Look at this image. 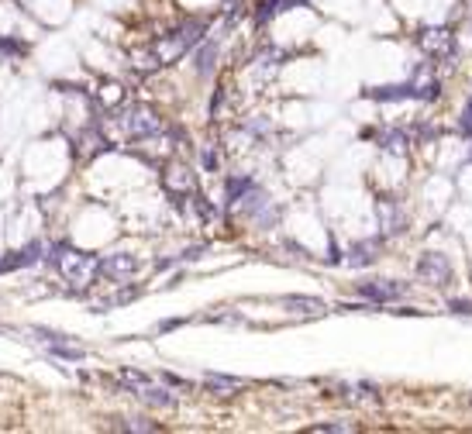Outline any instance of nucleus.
<instances>
[{
  "mask_svg": "<svg viewBox=\"0 0 472 434\" xmlns=\"http://www.w3.org/2000/svg\"><path fill=\"white\" fill-rule=\"evenodd\" d=\"M45 262L62 276V283H69L73 290H86V286H93L100 279V259L90 255V252H83V248L66 245V241L52 245L48 255H45Z\"/></svg>",
  "mask_w": 472,
  "mask_h": 434,
  "instance_id": "obj_1",
  "label": "nucleus"
},
{
  "mask_svg": "<svg viewBox=\"0 0 472 434\" xmlns=\"http://www.w3.org/2000/svg\"><path fill=\"white\" fill-rule=\"evenodd\" d=\"M417 276L424 283H431V286H448L452 283V262L445 255H438V252H424L417 259Z\"/></svg>",
  "mask_w": 472,
  "mask_h": 434,
  "instance_id": "obj_2",
  "label": "nucleus"
},
{
  "mask_svg": "<svg viewBox=\"0 0 472 434\" xmlns=\"http://www.w3.org/2000/svg\"><path fill=\"white\" fill-rule=\"evenodd\" d=\"M358 293L369 304H393L400 297H407V283H393V279H372V283H358Z\"/></svg>",
  "mask_w": 472,
  "mask_h": 434,
  "instance_id": "obj_3",
  "label": "nucleus"
},
{
  "mask_svg": "<svg viewBox=\"0 0 472 434\" xmlns=\"http://www.w3.org/2000/svg\"><path fill=\"white\" fill-rule=\"evenodd\" d=\"M417 45L434 55V59H448V55H455V35L448 32V28H424L421 35H417Z\"/></svg>",
  "mask_w": 472,
  "mask_h": 434,
  "instance_id": "obj_4",
  "label": "nucleus"
},
{
  "mask_svg": "<svg viewBox=\"0 0 472 434\" xmlns=\"http://www.w3.org/2000/svg\"><path fill=\"white\" fill-rule=\"evenodd\" d=\"M128 131H131V138H156L162 131V118L152 107H135L128 114Z\"/></svg>",
  "mask_w": 472,
  "mask_h": 434,
  "instance_id": "obj_5",
  "label": "nucleus"
},
{
  "mask_svg": "<svg viewBox=\"0 0 472 434\" xmlns=\"http://www.w3.org/2000/svg\"><path fill=\"white\" fill-rule=\"evenodd\" d=\"M162 183H166V190L173 194V197H190V194H197V179H194V172L187 169V165H166V172H162Z\"/></svg>",
  "mask_w": 472,
  "mask_h": 434,
  "instance_id": "obj_6",
  "label": "nucleus"
},
{
  "mask_svg": "<svg viewBox=\"0 0 472 434\" xmlns=\"http://www.w3.org/2000/svg\"><path fill=\"white\" fill-rule=\"evenodd\" d=\"M138 273V259L135 255H107L100 259V276L111 279V283H124Z\"/></svg>",
  "mask_w": 472,
  "mask_h": 434,
  "instance_id": "obj_7",
  "label": "nucleus"
},
{
  "mask_svg": "<svg viewBox=\"0 0 472 434\" xmlns=\"http://www.w3.org/2000/svg\"><path fill=\"white\" fill-rule=\"evenodd\" d=\"M45 259V248H41V241H28L21 252H7L4 259H0V273H14V269H25V266H35Z\"/></svg>",
  "mask_w": 472,
  "mask_h": 434,
  "instance_id": "obj_8",
  "label": "nucleus"
},
{
  "mask_svg": "<svg viewBox=\"0 0 472 434\" xmlns=\"http://www.w3.org/2000/svg\"><path fill=\"white\" fill-rule=\"evenodd\" d=\"M376 214H379V224H383L386 235H400V231L407 228V214H403V207H400L393 197L379 200V203H376Z\"/></svg>",
  "mask_w": 472,
  "mask_h": 434,
  "instance_id": "obj_9",
  "label": "nucleus"
},
{
  "mask_svg": "<svg viewBox=\"0 0 472 434\" xmlns=\"http://www.w3.org/2000/svg\"><path fill=\"white\" fill-rule=\"evenodd\" d=\"M369 100H379V104H390V100H421V90L410 86V83H396V86H372L365 90Z\"/></svg>",
  "mask_w": 472,
  "mask_h": 434,
  "instance_id": "obj_10",
  "label": "nucleus"
},
{
  "mask_svg": "<svg viewBox=\"0 0 472 434\" xmlns=\"http://www.w3.org/2000/svg\"><path fill=\"white\" fill-rule=\"evenodd\" d=\"M214 62H217V39H207L197 45V52H194V69H197V76H210L214 73Z\"/></svg>",
  "mask_w": 472,
  "mask_h": 434,
  "instance_id": "obj_11",
  "label": "nucleus"
},
{
  "mask_svg": "<svg viewBox=\"0 0 472 434\" xmlns=\"http://www.w3.org/2000/svg\"><path fill=\"white\" fill-rule=\"evenodd\" d=\"M376 259H379V241H376V238L355 241L352 252H349V266H355V269H365V266H372Z\"/></svg>",
  "mask_w": 472,
  "mask_h": 434,
  "instance_id": "obj_12",
  "label": "nucleus"
},
{
  "mask_svg": "<svg viewBox=\"0 0 472 434\" xmlns=\"http://www.w3.org/2000/svg\"><path fill=\"white\" fill-rule=\"evenodd\" d=\"M279 307L293 311V314H324L328 311V304L317 297H279Z\"/></svg>",
  "mask_w": 472,
  "mask_h": 434,
  "instance_id": "obj_13",
  "label": "nucleus"
},
{
  "mask_svg": "<svg viewBox=\"0 0 472 434\" xmlns=\"http://www.w3.org/2000/svg\"><path fill=\"white\" fill-rule=\"evenodd\" d=\"M135 396H138V400H145L149 407H162V410H173V407H176V396L169 393V390H159V386H152V383H149L145 390H138Z\"/></svg>",
  "mask_w": 472,
  "mask_h": 434,
  "instance_id": "obj_14",
  "label": "nucleus"
},
{
  "mask_svg": "<svg viewBox=\"0 0 472 434\" xmlns=\"http://www.w3.org/2000/svg\"><path fill=\"white\" fill-rule=\"evenodd\" d=\"M238 203H241V210H245L248 217H255V214H262V210H266L269 197H266V190H262V187H252L245 197L238 200Z\"/></svg>",
  "mask_w": 472,
  "mask_h": 434,
  "instance_id": "obj_15",
  "label": "nucleus"
},
{
  "mask_svg": "<svg viewBox=\"0 0 472 434\" xmlns=\"http://www.w3.org/2000/svg\"><path fill=\"white\" fill-rule=\"evenodd\" d=\"M252 187H255V179H252V176H231V179L224 183V200H228V203H238V200L252 190Z\"/></svg>",
  "mask_w": 472,
  "mask_h": 434,
  "instance_id": "obj_16",
  "label": "nucleus"
},
{
  "mask_svg": "<svg viewBox=\"0 0 472 434\" xmlns=\"http://www.w3.org/2000/svg\"><path fill=\"white\" fill-rule=\"evenodd\" d=\"M376 142H379V149H386V152H393V156H403V152H407V135H403V131H379Z\"/></svg>",
  "mask_w": 472,
  "mask_h": 434,
  "instance_id": "obj_17",
  "label": "nucleus"
},
{
  "mask_svg": "<svg viewBox=\"0 0 472 434\" xmlns=\"http://www.w3.org/2000/svg\"><path fill=\"white\" fill-rule=\"evenodd\" d=\"M48 355L62 358V362H83L86 352H83L79 345H73V341H55V345H48Z\"/></svg>",
  "mask_w": 472,
  "mask_h": 434,
  "instance_id": "obj_18",
  "label": "nucleus"
},
{
  "mask_svg": "<svg viewBox=\"0 0 472 434\" xmlns=\"http://www.w3.org/2000/svg\"><path fill=\"white\" fill-rule=\"evenodd\" d=\"M118 383H121V386H128L131 393H138V390H145V386H149L152 379H149L145 372H135V369H124V372L118 376Z\"/></svg>",
  "mask_w": 472,
  "mask_h": 434,
  "instance_id": "obj_19",
  "label": "nucleus"
},
{
  "mask_svg": "<svg viewBox=\"0 0 472 434\" xmlns=\"http://www.w3.org/2000/svg\"><path fill=\"white\" fill-rule=\"evenodd\" d=\"M100 104H104V107L124 104V86H121V83H104V86H100Z\"/></svg>",
  "mask_w": 472,
  "mask_h": 434,
  "instance_id": "obj_20",
  "label": "nucleus"
},
{
  "mask_svg": "<svg viewBox=\"0 0 472 434\" xmlns=\"http://www.w3.org/2000/svg\"><path fill=\"white\" fill-rule=\"evenodd\" d=\"M203 379H207V386H217V390H241V386H245V379H238V376H221V372H207Z\"/></svg>",
  "mask_w": 472,
  "mask_h": 434,
  "instance_id": "obj_21",
  "label": "nucleus"
},
{
  "mask_svg": "<svg viewBox=\"0 0 472 434\" xmlns=\"http://www.w3.org/2000/svg\"><path fill=\"white\" fill-rule=\"evenodd\" d=\"M355 431V424L349 421H328V424H311V434H349Z\"/></svg>",
  "mask_w": 472,
  "mask_h": 434,
  "instance_id": "obj_22",
  "label": "nucleus"
},
{
  "mask_svg": "<svg viewBox=\"0 0 472 434\" xmlns=\"http://www.w3.org/2000/svg\"><path fill=\"white\" fill-rule=\"evenodd\" d=\"M190 200H194V210H197L200 221H207V224H214V221H217V210L207 203V197H200V194H190Z\"/></svg>",
  "mask_w": 472,
  "mask_h": 434,
  "instance_id": "obj_23",
  "label": "nucleus"
},
{
  "mask_svg": "<svg viewBox=\"0 0 472 434\" xmlns=\"http://www.w3.org/2000/svg\"><path fill=\"white\" fill-rule=\"evenodd\" d=\"M114 428H118V431H149V434L162 431V428H159V424H152V421H118Z\"/></svg>",
  "mask_w": 472,
  "mask_h": 434,
  "instance_id": "obj_24",
  "label": "nucleus"
},
{
  "mask_svg": "<svg viewBox=\"0 0 472 434\" xmlns=\"http://www.w3.org/2000/svg\"><path fill=\"white\" fill-rule=\"evenodd\" d=\"M135 66H138V69H145V73H152V69H159L162 62H159L156 48H149V52H138V55H135Z\"/></svg>",
  "mask_w": 472,
  "mask_h": 434,
  "instance_id": "obj_25",
  "label": "nucleus"
},
{
  "mask_svg": "<svg viewBox=\"0 0 472 434\" xmlns=\"http://www.w3.org/2000/svg\"><path fill=\"white\" fill-rule=\"evenodd\" d=\"M138 297V290H121L114 297H107L104 304H100V311H111V307H118V304H128V300H135Z\"/></svg>",
  "mask_w": 472,
  "mask_h": 434,
  "instance_id": "obj_26",
  "label": "nucleus"
},
{
  "mask_svg": "<svg viewBox=\"0 0 472 434\" xmlns=\"http://www.w3.org/2000/svg\"><path fill=\"white\" fill-rule=\"evenodd\" d=\"M273 14H279V0H262V4H259V11H255V21H259V25H266Z\"/></svg>",
  "mask_w": 472,
  "mask_h": 434,
  "instance_id": "obj_27",
  "label": "nucleus"
},
{
  "mask_svg": "<svg viewBox=\"0 0 472 434\" xmlns=\"http://www.w3.org/2000/svg\"><path fill=\"white\" fill-rule=\"evenodd\" d=\"M0 52H4V55H25L28 48H25L21 41H14V39H0Z\"/></svg>",
  "mask_w": 472,
  "mask_h": 434,
  "instance_id": "obj_28",
  "label": "nucleus"
},
{
  "mask_svg": "<svg viewBox=\"0 0 472 434\" xmlns=\"http://www.w3.org/2000/svg\"><path fill=\"white\" fill-rule=\"evenodd\" d=\"M162 383H166V386H176V390H190V379H180V376H173V372H162Z\"/></svg>",
  "mask_w": 472,
  "mask_h": 434,
  "instance_id": "obj_29",
  "label": "nucleus"
},
{
  "mask_svg": "<svg viewBox=\"0 0 472 434\" xmlns=\"http://www.w3.org/2000/svg\"><path fill=\"white\" fill-rule=\"evenodd\" d=\"M417 90H421V100H438V97H441L438 79H434V83H428V86H417Z\"/></svg>",
  "mask_w": 472,
  "mask_h": 434,
  "instance_id": "obj_30",
  "label": "nucleus"
},
{
  "mask_svg": "<svg viewBox=\"0 0 472 434\" xmlns=\"http://www.w3.org/2000/svg\"><path fill=\"white\" fill-rule=\"evenodd\" d=\"M448 307H452L455 314H462V317H472V300H448Z\"/></svg>",
  "mask_w": 472,
  "mask_h": 434,
  "instance_id": "obj_31",
  "label": "nucleus"
},
{
  "mask_svg": "<svg viewBox=\"0 0 472 434\" xmlns=\"http://www.w3.org/2000/svg\"><path fill=\"white\" fill-rule=\"evenodd\" d=\"M203 252H207V245H194V248H187V252H183L180 259H187V262H194V259H200Z\"/></svg>",
  "mask_w": 472,
  "mask_h": 434,
  "instance_id": "obj_32",
  "label": "nucleus"
},
{
  "mask_svg": "<svg viewBox=\"0 0 472 434\" xmlns=\"http://www.w3.org/2000/svg\"><path fill=\"white\" fill-rule=\"evenodd\" d=\"M462 131H466V135H472V100L466 104V111H462Z\"/></svg>",
  "mask_w": 472,
  "mask_h": 434,
  "instance_id": "obj_33",
  "label": "nucleus"
},
{
  "mask_svg": "<svg viewBox=\"0 0 472 434\" xmlns=\"http://www.w3.org/2000/svg\"><path fill=\"white\" fill-rule=\"evenodd\" d=\"M221 100H224V86H217V93H214V100H210V114L221 111Z\"/></svg>",
  "mask_w": 472,
  "mask_h": 434,
  "instance_id": "obj_34",
  "label": "nucleus"
},
{
  "mask_svg": "<svg viewBox=\"0 0 472 434\" xmlns=\"http://www.w3.org/2000/svg\"><path fill=\"white\" fill-rule=\"evenodd\" d=\"M183 324L187 320H180V317L176 320H159V331H173V327H183Z\"/></svg>",
  "mask_w": 472,
  "mask_h": 434,
  "instance_id": "obj_35",
  "label": "nucleus"
},
{
  "mask_svg": "<svg viewBox=\"0 0 472 434\" xmlns=\"http://www.w3.org/2000/svg\"><path fill=\"white\" fill-rule=\"evenodd\" d=\"M203 169H210V172L217 169V158H214V152H203Z\"/></svg>",
  "mask_w": 472,
  "mask_h": 434,
  "instance_id": "obj_36",
  "label": "nucleus"
},
{
  "mask_svg": "<svg viewBox=\"0 0 472 434\" xmlns=\"http://www.w3.org/2000/svg\"><path fill=\"white\" fill-rule=\"evenodd\" d=\"M224 4H235V0H224Z\"/></svg>",
  "mask_w": 472,
  "mask_h": 434,
  "instance_id": "obj_37",
  "label": "nucleus"
}]
</instances>
